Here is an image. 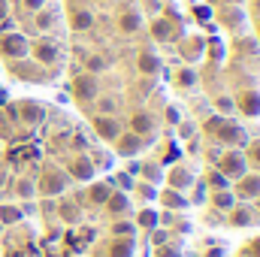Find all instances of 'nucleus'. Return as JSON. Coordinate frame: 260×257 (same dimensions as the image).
Masks as SVG:
<instances>
[{
    "instance_id": "obj_45",
    "label": "nucleus",
    "mask_w": 260,
    "mask_h": 257,
    "mask_svg": "<svg viewBox=\"0 0 260 257\" xmlns=\"http://www.w3.org/2000/svg\"><path fill=\"white\" fill-rule=\"evenodd\" d=\"M130 188H133L130 173H118V191H130Z\"/></svg>"
},
{
    "instance_id": "obj_20",
    "label": "nucleus",
    "mask_w": 260,
    "mask_h": 257,
    "mask_svg": "<svg viewBox=\"0 0 260 257\" xmlns=\"http://www.w3.org/2000/svg\"><path fill=\"white\" fill-rule=\"evenodd\" d=\"M151 37H154L157 43H173V40L179 37V24L170 21L167 15H157V18L151 21Z\"/></svg>"
},
{
    "instance_id": "obj_6",
    "label": "nucleus",
    "mask_w": 260,
    "mask_h": 257,
    "mask_svg": "<svg viewBox=\"0 0 260 257\" xmlns=\"http://www.w3.org/2000/svg\"><path fill=\"white\" fill-rule=\"evenodd\" d=\"M67 185H70V176H67L64 170H46V173L40 176V182H37V194H43V197H58V194L67 191Z\"/></svg>"
},
{
    "instance_id": "obj_16",
    "label": "nucleus",
    "mask_w": 260,
    "mask_h": 257,
    "mask_svg": "<svg viewBox=\"0 0 260 257\" xmlns=\"http://www.w3.org/2000/svg\"><path fill=\"white\" fill-rule=\"evenodd\" d=\"M218 24H221V27H227L230 34H239V30H242V24H245V12H242V6L224 3V6L218 9Z\"/></svg>"
},
{
    "instance_id": "obj_26",
    "label": "nucleus",
    "mask_w": 260,
    "mask_h": 257,
    "mask_svg": "<svg viewBox=\"0 0 260 257\" xmlns=\"http://www.w3.org/2000/svg\"><path fill=\"white\" fill-rule=\"evenodd\" d=\"M206 203H212V209H215V212L227 215V212H230V209H233L239 200H236V197H233V191L227 188V191H212L209 197H206Z\"/></svg>"
},
{
    "instance_id": "obj_30",
    "label": "nucleus",
    "mask_w": 260,
    "mask_h": 257,
    "mask_svg": "<svg viewBox=\"0 0 260 257\" xmlns=\"http://www.w3.org/2000/svg\"><path fill=\"white\" fill-rule=\"evenodd\" d=\"M55 24H58V12H55V9H46V6H43L40 12H34V27H37L40 34H49Z\"/></svg>"
},
{
    "instance_id": "obj_17",
    "label": "nucleus",
    "mask_w": 260,
    "mask_h": 257,
    "mask_svg": "<svg viewBox=\"0 0 260 257\" xmlns=\"http://www.w3.org/2000/svg\"><path fill=\"white\" fill-rule=\"evenodd\" d=\"M257 221V209L251 203H236L230 212H227V224L230 227H251Z\"/></svg>"
},
{
    "instance_id": "obj_52",
    "label": "nucleus",
    "mask_w": 260,
    "mask_h": 257,
    "mask_svg": "<svg viewBox=\"0 0 260 257\" xmlns=\"http://www.w3.org/2000/svg\"><path fill=\"white\" fill-rule=\"evenodd\" d=\"M0 133H3V112H0Z\"/></svg>"
},
{
    "instance_id": "obj_23",
    "label": "nucleus",
    "mask_w": 260,
    "mask_h": 257,
    "mask_svg": "<svg viewBox=\"0 0 260 257\" xmlns=\"http://www.w3.org/2000/svg\"><path fill=\"white\" fill-rule=\"evenodd\" d=\"M115 191L109 182H88V191L82 194V200H88V206H100L103 209V203L109 200V194Z\"/></svg>"
},
{
    "instance_id": "obj_4",
    "label": "nucleus",
    "mask_w": 260,
    "mask_h": 257,
    "mask_svg": "<svg viewBox=\"0 0 260 257\" xmlns=\"http://www.w3.org/2000/svg\"><path fill=\"white\" fill-rule=\"evenodd\" d=\"M70 179H76V182H94V176H97V167H94V160H91V154L88 151H76L70 160H67V170H64Z\"/></svg>"
},
{
    "instance_id": "obj_7",
    "label": "nucleus",
    "mask_w": 260,
    "mask_h": 257,
    "mask_svg": "<svg viewBox=\"0 0 260 257\" xmlns=\"http://www.w3.org/2000/svg\"><path fill=\"white\" fill-rule=\"evenodd\" d=\"M91 127H94V133H97V139L106 142V145H112V142L124 133L121 121H118L115 115H94V118H91Z\"/></svg>"
},
{
    "instance_id": "obj_11",
    "label": "nucleus",
    "mask_w": 260,
    "mask_h": 257,
    "mask_svg": "<svg viewBox=\"0 0 260 257\" xmlns=\"http://www.w3.org/2000/svg\"><path fill=\"white\" fill-rule=\"evenodd\" d=\"M15 118L27 127H37V124L46 121V106L40 100H18L15 103Z\"/></svg>"
},
{
    "instance_id": "obj_1",
    "label": "nucleus",
    "mask_w": 260,
    "mask_h": 257,
    "mask_svg": "<svg viewBox=\"0 0 260 257\" xmlns=\"http://www.w3.org/2000/svg\"><path fill=\"white\" fill-rule=\"evenodd\" d=\"M206 133H212L221 145H227V148H239V145H245V127L239 124V121H230V118H224V115H212L206 124H203Z\"/></svg>"
},
{
    "instance_id": "obj_15",
    "label": "nucleus",
    "mask_w": 260,
    "mask_h": 257,
    "mask_svg": "<svg viewBox=\"0 0 260 257\" xmlns=\"http://www.w3.org/2000/svg\"><path fill=\"white\" fill-rule=\"evenodd\" d=\"M112 145H115V154H118V157H136L148 142H145L142 136H136V133H130V130L124 127V133H121Z\"/></svg>"
},
{
    "instance_id": "obj_38",
    "label": "nucleus",
    "mask_w": 260,
    "mask_h": 257,
    "mask_svg": "<svg viewBox=\"0 0 260 257\" xmlns=\"http://www.w3.org/2000/svg\"><path fill=\"white\" fill-rule=\"evenodd\" d=\"M170 239H173V230H170V227H160V224H157V227H151V230H148V242H151V248L167 245Z\"/></svg>"
},
{
    "instance_id": "obj_46",
    "label": "nucleus",
    "mask_w": 260,
    "mask_h": 257,
    "mask_svg": "<svg viewBox=\"0 0 260 257\" xmlns=\"http://www.w3.org/2000/svg\"><path fill=\"white\" fill-rule=\"evenodd\" d=\"M21 6H24L27 12H40V9L46 6V0H21Z\"/></svg>"
},
{
    "instance_id": "obj_5",
    "label": "nucleus",
    "mask_w": 260,
    "mask_h": 257,
    "mask_svg": "<svg viewBox=\"0 0 260 257\" xmlns=\"http://www.w3.org/2000/svg\"><path fill=\"white\" fill-rule=\"evenodd\" d=\"M27 55H34V61L40 67H46V70H52V67L61 64V49H58V43H55V40H46V37L37 40Z\"/></svg>"
},
{
    "instance_id": "obj_10",
    "label": "nucleus",
    "mask_w": 260,
    "mask_h": 257,
    "mask_svg": "<svg viewBox=\"0 0 260 257\" xmlns=\"http://www.w3.org/2000/svg\"><path fill=\"white\" fill-rule=\"evenodd\" d=\"M6 70L12 76H18L21 82H46V67H40L37 61L30 58H18V61H9Z\"/></svg>"
},
{
    "instance_id": "obj_28",
    "label": "nucleus",
    "mask_w": 260,
    "mask_h": 257,
    "mask_svg": "<svg viewBox=\"0 0 260 257\" xmlns=\"http://www.w3.org/2000/svg\"><path fill=\"white\" fill-rule=\"evenodd\" d=\"M136 176H139L142 182L157 185V182H164V164H160V160H142L139 170H136Z\"/></svg>"
},
{
    "instance_id": "obj_42",
    "label": "nucleus",
    "mask_w": 260,
    "mask_h": 257,
    "mask_svg": "<svg viewBox=\"0 0 260 257\" xmlns=\"http://www.w3.org/2000/svg\"><path fill=\"white\" fill-rule=\"evenodd\" d=\"M176 133H179V139H194L197 124L194 121H179V124H176Z\"/></svg>"
},
{
    "instance_id": "obj_53",
    "label": "nucleus",
    "mask_w": 260,
    "mask_h": 257,
    "mask_svg": "<svg viewBox=\"0 0 260 257\" xmlns=\"http://www.w3.org/2000/svg\"><path fill=\"white\" fill-rule=\"evenodd\" d=\"M254 203H257V209H260V197H257V200H254Z\"/></svg>"
},
{
    "instance_id": "obj_48",
    "label": "nucleus",
    "mask_w": 260,
    "mask_h": 257,
    "mask_svg": "<svg viewBox=\"0 0 260 257\" xmlns=\"http://www.w3.org/2000/svg\"><path fill=\"white\" fill-rule=\"evenodd\" d=\"M245 248H248V251H245L248 257H260V239H254V242H248Z\"/></svg>"
},
{
    "instance_id": "obj_3",
    "label": "nucleus",
    "mask_w": 260,
    "mask_h": 257,
    "mask_svg": "<svg viewBox=\"0 0 260 257\" xmlns=\"http://www.w3.org/2000/svg\"><path fill=\"white\" fill-rule=\"evenodd\" d=\"M215 170H221L230 182H236L239 176L248 173V157H245V151H239V148H227V151L218 157V167H215Z\"/></svg>"
},
{
    "instance_id": "obj_21",
    "label": "nucleus",
    "mask_w": 260,
    "mask_h": 257,
    "mask_svg": "<svg viewBox=\"0 0 260 257\" xmlns=\"http://www.w3.org/2000/svg\"><path fill=\"white\" fill-rule=\"evenodd\" d=\"M58 221L61 224H79L82 221V200H73V197L58 200Z\"/></svg>"
},
{
    "instance_id": "obj_8",
    "label": "nucleus",
    "mask_w": 260,
    "mask_h": 257,
    "mask_svg": "<svg viewBox=\"0 0 260 257\" xmlns=\"http://www.w3.org/2000/svg\"><path fill=\"white\" fill-rule=\"evenodd\" d=\"M27 52H30L27 37H21V34H3L0 37V58L18 61V58H27Z\"/></svg>"
},
{
    "instance_id": "obj_2",
    "label": "nucleus",
    "mask_w": 260,
    "mask_h": 257,
    "mask_svg": "<svg viewBox=\"0 0 260 257\" xmlns=\"http://www.w3.org/2000/svg\"><path fill=\"white\" fill-rule=\"evenodd\" d=\"M97 97H100V82H97V76L79 73V76L73 79V100H76L79 106H91Z\"/></svg>"
},
{
    "instance_id": "obj_22",
    "label": "nucleus",
    "mask_w": 260,
    "mask_h": 257,
    "mask_svg": "<svg viewBox=\"0 0 260 257\" xmlns=\"http://www.w3.org/2000/svg\"><path fill=\"white\" fill-rule=\"evenodd\" d=\"M91 27H94V12H91L88 6H73V9H70V30L85 34V30H91Z\"/></svg>"
},
{
    "instance_id": "obj_51",
    "label": "nucleus",
    "mask_w": 260,
    "mask_h": 257,
    "mask_svg": "<svg viewBox=\"0 0 260 257\" xmlns=\"http://www.w3.org/2000/svg\"><path fill=\"white\" fill-rule=\"evenodd\" d=\"M227 3H233V6H239V3H245V0H227Z\"/></svg>"
},
{
    "instance_id": "obj_24",
    "label": "nucleus",
    "mask_w": 260,
    "mask_h": 257,
    "mask_svg": "<svg viewBox=\"0 0 260 257\" xmlns=\"http://www.w3.org/2000/svg\"><path fill=\"white\" fill-rule=\"evenodd\" d=\"M136 251V236H112L106 245V257H133Z\"/></svg>"
},
{
    "instance_id": "obj_41",
    "label": "nucleus",
    "mask_w": 260,
    "mask_h": 257,
    "mask_svg": "<svg viewBox=\"0 0 260 257\" xmlns=\"http://www.w3.org/2000/svg\"><path fill=\"white\" fill-rule=\"evenodd\" d=\"M118 100L115 97H97V115H115Z\"/></svg>"
},
{
    "instance_id": "obj_40",
    "label": "nucleus",
    "mask_w": 260,
    "mask_h": 257,
    "mask_svg": "<svg viewBox=\"0 0 260 257\" xmlns=\"http://www.w3.org/2000/svg\"><path fill=\"white\" fill-rule=\"evenodd\" d=\"M151 254H154V257H182V245L170 239L167 245H157V248H151Z\"/></svg>"
},
{
    "instance_id": "obj_39",
    "label": "nucleus",
    "mask_w": 260,
    "mask_h": 257,
    "mask_svg": "<svg viewBox=\"0 0 260 257\" xmlns=\"http://www.w3.org/2000/svg\"><path fill=\"white\" fill-rule=\"evenodd\" d=\"M82 61H85V73H91V76H100V73L109 67V61H106L103 55H85Z\"/></svg>"
},
{
    "instance_id": "obj_9",
    "label": "nucleus",
    "mask_w": 260,
    "mask_h": 257,
    "mask_svg": "<svg viewBox=\"0 0 260 257\" xmlns=\"http://www.w3.org/2000/svg\"><path fill=\"white\" fill-rule=\"evenodd\" d=\"M230 191H233V197L239 200V203H254L260 197V173H245V176H239L233 185H230Z\"/></svg>"
},
{
    "instance_id": "obj_12",
    "label": "nucleus",
    "mask_w": 260,
    "mask_h": 257,
    "mask_svg": "<svg viewBox=\"0 0 260 257\" xmlns=\"http://www.w3.org/2000/svg\"><path fill=\"white\" fill-rule=\"evenodd\" d=\"M103 212L115 221V218H130V212H133V200H130V191H115L109 194V200L103 203Z\"/></svg>"
},
{
    "instance_id": "obj_44",
    "label": "nucleus",
    "mask_w": 260,
    "mask_h": 257,
    "mask_svg": "<svg viewBox=\"0 0 260 257\" xmlns=\"http://www.w3.org/2000/svg\"><path fill=\"white\" fill-rule=\"evenodd\" d=\"M200 43H203V40H191V43H188V46H185V49H182V55H185V61H194V58H200V55H197V46H200Z\"/></svg>"
},
{
    "instance_id": "obj_32",
    "label": "nucleus",
    "mask_w": 260,
    "mask_h": 257,
    "mask_svg": "<svg viewBox=\"0 0 260 257\" xmlns=\"http://www.w3.org/2000/svg\"><path fill=\"white\" fill-rule=\"evenodd\" d=\"M173 85H176V91H194L197 88V73L191 67H182V70H176V76H173Z\"/></svg>"
},
{
    "instance_id": "obj_47",
    "label": "nucleus",
    "mask_w": 260,
    "mask_h": 257,
    "mask_svg": "<svg viewBox=\"0 0 260 257\" xmlns=\"http://www.w3.org/2000/svg\"><path fill=\"white\" fill-rule=\"evenodd\" d=\"M167 121H170L173 127H176V124L182 121V115H179V109H176V106H167Z\"/></svg>"
},
{
    "instance_id": "obj_13",
    "label": "nucleus",
    "mask_w": 260,
    "mask_h": 257,
    "mask_svg": "<svg viewBox=\"0 0 260 257\" xmlns=\"http://www.w3.org/2000/svg\"><path fill=\"white\" fill-rule=\"evenodd\" d=\"M164 182H167V188H173V191H182V194L197 185L194 173H191L185 164H173V167L164 173Z\"/></svg>"
},
{
    "instance_id": "obj_14",
    "label": "nucleus",
    "mask_w": 260,
    "mask_h": 257,
    "mask_svg": "<svg viewBox=\"0 0 260 257\" xmlns=\"http://www.w3.org/2000/svg\"><path fill=\"white\" fill-rule=\"evenodd\" d=\"M130 133H136V136H142L145 142H151L154 139V133H157V121H154V115L151 112H145V109H136V112H130Z\"/></svg>"
},
{
    "instance_id": "obj_31",
    "label": "nucleus",
    "mask_w": 260,
    "mask_h": 257,
    "mask_svg": "<svg viewBox=\"0 0 260 257\" xmlns=\"http://www.w3.org/2000/svg\"><path fill=\"white\" fill-rule=\"evenodd\" d=\"M24 218V209L15 206V203H0V224L3 227H12V224H21Z\"/></svg>"
},
{
    "instance_id": "obj_36",
    "label": "nucleus",
    "mask_w": 260,
    "mask_h": 257,
    "mask_svg": "<svg viewBox=\"0 0 260 257\" xmlns=\"http://www.w3.org/2000/svg\"><path fill=\"white\" fill-rule=\"evenodd\" d=\"M109 233L112 236H136V224H133V218H115L109 224Z\"/></svg>"
},
{
    "instance_id": "obj_43",
    "label": "nucleus",
    "mask_w": 260,
    "mask_h": 257,
    "mask_svg": "<svg viewBox=\"0 0 260 257\" xmlns=\"http://www.w3.org/2000/svg\"><path fill=\"white\" fill-rule=\"evenodd\" d=\"M245 157H248V164H254V167H260V139H254L248 148H245Z\"/></svg>"
},
{
    "instance_id": "obj_37",
    "label": "nucleus",
    "mask_w": 260,
    "mask_h": 257,
    "mask_svg": "<svg viewBox=\"0 0 260 257\" xmlns=\"http://www.w3.org/2000/svg\"><path fill=\"white\" fill-rule=\"evenodd\" d=\"M212 106H215V112H218V115H224V118H230V115L236 112V103H233V97H230V94H218V97L212 100Z\"/></svg>"
},
{
    "instance_id": "obj_19",
    "label": "nucleus",
    "mask_w": 260,
    "mask_h": 257,
    "mask_svg": "<svg viewBox=\"0 0 260 257\" xmlns=\"http://www.w3.org/2000/svg\"><path fill=\"white\" fill-rule=\"evenodd\" d=\"M157 203H160V209H167V212H185L191 203H188V197L182 191H173V188H160L157 191Z\"/></svg>"
},
{
    "instance_id": "obj_49",
    "label": "nucleus",
    "mask_w": 260,
    "mask_h": 257,
    "mask_svg": "<svg viewBox=\"0 0 260 257\" xmlns=\"http://www.w3.org/2000/svg\"><path fill=\"white\" fill-rule=\"evenodd\" d=\"M251 15L260 18V0H251Z\"/></svg>"
},
{
    "instance_id": "obj_33",
    "label": "nucleus",
    "mask_w": 260,
    "mask_h": 257,
    "mask_svg": "<svg viewBox=\"0 0 260 257\" xmlns=\"http://www.w3.org/2000/svg\"><path fill=\"white\" fill-rule=\"evenodd\" d=\"M230 185H233V182H230L221 170H209V173H206V182H203L206 191H227Z\"/></svg>"
},
{
    "instance_id": "obj_25",
    "label": "nucleus",
    "mask_w": 260,
    "mask_h": 257,
    "mask_svg": "<svg viewBox=\"0 0 260 257\" xmlns=\"http://www.w3.org/2000/svg\"><path fill=\"white\" fill-rule=\"evenodd\" d=\"M118 30L121 34H127V37H133V34H139L142 30V12L139 9H124L121 15H118Z\"/></svg>"
},
{
    "instance_id": "obj_34",
    "label": "nucleus",
    "mask_w": 260,
    "mask_h": 257,
    "mask_svg": "<svg viewBox=\"0 0 260 257\" xmlns=\"http://www.w3.org/2000/svg\"><path fill=\"white\" fill-rule=\"evenodd\" d=\"M133 224H136V230H151V227H157V212L151 206H142L133 215Z\"/></svg>"
},
{
    "instance_id": "obj_35",
    "label": "nucleus",
    "mask_w": 260,
    "mask_h": 257,
    "mask_svg": "<svg viewBox=\"0 0 260 257\" xmlns=\"http://www.w3.org/2000/svg\"><path fill=\"white\" fill-rule=\"evenodd\" d=\"M130 191L136 194L142 203H151V200L157 203V185H151V182H142V179H139V182H133V188H130Z\"/></svg>"
},
{
    "instance_id": "obj_55",
    "label": "nucleus",
    "mask_w": 260,
    "mask_h": 257,
    "mask_svg": "<svg viewBox=\"0 0 260 257\" xmlns=\"http://www.w3.org/2000/svg\"><path fill=\"white\" fill-rule=\"evenodd\" d=\"M257 27H260V24H257ZM257 34H260V30H257Z\"/></svg>"
},
{
    "instance_id": "obj_29",
    "label": "nucleus",
    "mask_w": 260,
    "mask_h": 257,
    "mask_svg": "<svg viewBox=\"0 0 260 257\" xmlns=\"http://www.w3.org/2000/svg\"><path fill=\"white\" fill-rule=\"evenodd\" d=\"M12 191H15V200H34L37 197V179L34 176H18Z\"/></svg>"
},
{
    "instance_id": "obj_54",
    "label": "nucleus",
    "mask_w": 260,
    "mask_h": 257,
    "mask_svg": "<svg viewBox=\"0 0 260 257\" xmlns=\"http://www.w3.org/2000/svg\"><path fill=\"white\" fill-rule=\"evenodd\" d=\"M0 233H3V224H0Z\"/></svg>"
},
{
    "instance_id": "obj_27",
    "label": "nucleus",
    "mask_w": 260,
    "mask_h": 257,
    "mask_svg": "<svg viewBox=\"0 0 260 257\" xmlns=\"http://www.w3.org/2000/svg\"><path fill=\"white\" fill-rule=\"evenodd\" d=\"M136 67H139V73H142V76H148V79H151V76H157V73H160V58H157L151 49H142V52L136 55Z\"/></svg>"
},
{
    "instance_id": "obj_50",
    "label": "nucleus",
    "mask_w": 260,
    "mask_h": 257,
    "mask_svg": "<svg viewBox=\"0 0 260 257\" xmlns=\"http://www.w3.org/2000/svg\"><path fill=\"white\" fill-rule=\"evenodd\" d=\"M6 18V0H0V21Z\"/></svg>"
},
{
    "instance_id": "obj_18",
    "label": "nucleus",
    "mask_w": 260,
    "mask_h": 257,
    "mask_svg": "<svg viewBox=\"0 0 260 257\" xmlns=\"http://www.w3.org/2000/svg\"><path fill=\"white\" fill-rule=\"evenodd\" d=\"M233 103H236V112H242L245 118H257L260 115V94L251 91V88L239 91V94L233 97Z\"/></svg>"
}]
</instances>
